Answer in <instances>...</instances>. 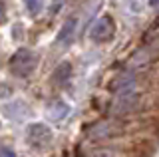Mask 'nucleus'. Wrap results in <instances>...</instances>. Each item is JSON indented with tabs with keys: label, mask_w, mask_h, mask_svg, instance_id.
I'll list each match as a JSON object with an SVG mask.
<instances>
[{
	"label": "nucleus",
	"mask_w": 159,
	"mask_h": 157,
	"mask_svg": "<svg viewBox=\"0 0 159 157\" xmlns=\"http://www.w3.org/2000/svg\"><path fill=\"white\" fill-rule=\"evenodd\" d=\"M113 34H116V22H113L111 16H102L99 20L92 26V32H89V36H92L93 42L98 44H103V42H109L113 38Z\"/></svg>",
	"instance_id": "f03ea898"
},
{
	"label": "nucleus",
	"mask_w": 159,
	"mask_h": 157,
	"mask_svg": "<svg viewBox=\"0 0 159 157\" xmlns=\"http://www.w3.org/2000/svg\"><path fill=\"white\" fill-rule=\"evenodd\" d=\"M135 101H137L135 90H133V92H127V94H117V100H116L113 110H116L117 114H125V111H129L133 105H135Z\"/></svg>",
	"instance_id": "20e7f679"
},
{
	"label": "nucleus",
	"mask_w": 159,
	"mask_h": 157,
	"mask_svg": "<svg viewBox=\"0 0 159 157\" xmlns=\"http://www.w3.org/2000/svg\"><path fill=\"white\" fill-rule=\"evenodd\" d=\"M149 6H153V8H157V6H159V0H149Z\"/></svg>",
	"instance_id": "9b49d317"
},
{
	"label": "nucleus",
	"mask_w": 159,
	"mask_h": 157,
	"mask_svg": "<svg viewBox=\"0 0 159 157\" xmlns=\"http://www.w3.org/2000/svg\"><path fill=\"white\" fill-rule=\"evenodd\" d=\"M127 10H131V14H137L139 10H141L139 0H129V2H127Z\"/></svg>",
	"instance_id": "9d476101"
},
{
	"label": "nucleus",
	"mask_w": 159,
	"mask_h": 157,
	"mask_svg": "<svg viewBox=\"0 0 159 157\" xmlns=\"http://www.w3.org/2000/svg\"><path fill=\"white\" fill-rule=\"evenodd\" d=\"M76 26H78V18L72 16L70 20H66V24L62 26V30L58 34V42H70L76 34Z\"/></svg>",
	"instance_id": "423d86ee"
},
{
	"label": "nucleus",
	"mask_w": 159,
	"mask_h": 157,
	"mask_svg": "<svg viewBox=\"0 0 159 157\" xmlns=\"http://www.w3.org/2000/svg\"><path fill=\"white\" fill-rule=\"evenodd\" d=\"M26 135H28V141L32 145H46V143L52 141V129H50L48 125H44V123L28 125Z\"/></svg>",
	"instance_id": "7ed1b4c3"
},
{
	"label": "nucleus",
	"mask_w": 159,
	"mask_h": 157,
	"mask_svg": "<svg viewBox=\"0 0 159 157\" xmlns=\"http://www.w3.org/2000/svg\"><path fill=\"white\" fill-rule=\"evenodd\" d=\"M4 114L8 117H24L26 115V104H22V101H14V104H8L4 107Z\"/></svg>",
	"instance_id": "6e6552de"
},
{
	"label": "nucleus",
	"mask_w": 159,
	"mask_h": 157,
	"mask_svg": "<svg viewBox=\"0 0 159 157\" xmlns=\"http://www.w3.org/2000/svg\"><path fill=\"white\" fill-rule=\"evenodd\" d=\"M2 18H4V6L0 4V20H2Z\"/></svg>",
	"instance_id": "f8f14e48"
},
{
	"label": "nucleus",
	"mask_w": 159,
	"mask_h": 157,
	"mask_svg": "<svg viewBox=\"0 0 159 157\" xmlns=\"http://www.w3.org/2000/svg\"><path fill=\"white\" fill-rule=\"evenodd\" d=\"M24 6L28 8V12L30 14H40L44 10V0H24Z\"/></svg>",
	"instance_id": "1a4fd4ad"
},
{
	"label": "nucleus",
	"mask_w": 159,
	"mask_h": 157,
	"mask_svg": "<svg viewBox=\"0 0 159 157\" xmlns=\"http://www.w3.org/2000/svg\"><path fill=\"white\" fill-rule=\"evenodd\" d=\"M34 68H36V56H34L28 48H20V50H16V54L10 58V70L18 78L30 76Z\"/></svg>",
	"instance_id": "f257e3e1"
},
{
	"label": "nucleus",
	"mask_w": 159,
	"mask_h": 157,
	"mask_svg": "<svg viewBox=\"0 0 159 157\" xmlns=\"http://www.w3.org/2000/svg\"><path fill=\"white\" fill-rule=\"evenodd\" d=\"M68 114H70V105L66 101H54V104L48 105V117L52 121H62Z\"/></svg>",
	"instance_id": "39448f33"
},
{
	"label": "nucleus",
	"mask_w": 159,
	"mask_h": 157,
	"mask_svg": "<svg viewBox=\"0 0 159 157\" xmlns=\"http://www.w3.org/2000/svg\"><path fill=\"white\" fill-rule=\"evenodd\" d=\"M70 74H72V66H70V62H62L56 70H54V74H52L54 84H66Z\"/></svg>",
	"instance_id": "0eeeda50"
}]
</instances>
